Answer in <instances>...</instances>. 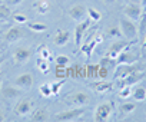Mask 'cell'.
Masks as SVG:
<instances>
[{
  "label": "cell",
  "mask_w": 146,
  "mask_h": 122,
  "mask_svg": "<svg viewBox=\"0 0 146 122\" xmlns=\"http://www.w3.org/2000/svg\"><path fill=\"white\" fill-rule=\"evenodd\" d=\"M22 36H23V32L20 30V27H10L9 30H7V33H6V40L7 42H16V40H19V39H22Z\"/></svg>",
  "instance_id": "16"
},
{
  "label": "cell",
  "mask_w": 146,
  "mask_h": 122,
  "mask_svg": "<svg viewBox=\"0 0 146 122\" xmlns=\"http://www.w3.org/2000/svg\"><path fill=\"white\" fill-rule=\"evenodd\" d=\"M30 56H32V50L29 47L20 46V47H16L15 50V60L17 63H26L30 59Z\"/></svg>",
  "instance_id": "9"
},
{
  "label": "cell",
  "mask_w": 146,
  "mask_h": 122,
  "mask_svg": "<svg viewBox=\"0 0 146 122\" xmlns=\"http://www.w3.org/2000/svg\"><path fill=\"white\" fill-rule=\"evenodd\" d=\"M99 76L100 78H108V68L106 66H102L99 69Z\"/></svg>",
  "instance_id": "35"
},
{
  "label": "cell",
  "mask_w": 146,
  "mask_h": 122,
  "mask_svg": "<svg viewBox=\"0 0 146 122\" xmlns=\"http://www.w3.org/2000/svg\"><path fill=\"white\" fill-rule=\"evenodd\" d=\"M5 119H6V116H5V113H3L2 111H0V122H3Z\"/></svg>",
  "instance_id": "38"
},
{
  "label": "cell",
  "mask_w": 146,
  "mask_h": 122,
  "mask_svg": "<svg viewBox=\"0 0 146 122\" xmlns=\"http://www.w3.org/2000/svg\"><path fill=\"white\" fill-rule=\"evenodd\" d=\"M39 91H40L42 96H44V98H50V96L53 95V93H52V88H50V83H43V85H40Z\"/></svg>",
  "instance_id": "27"
},
{
  "label": "cell",
  "mask_w": 146,
  "mask_h": 122,
  "mask_svg": "<svg viewBox=\"0 0 146 122\" xmlns=\"http://www.w3.org/2000/svg\"><path fill=\"white\" fill-rule=\"evenodd\" d=\"M142 78H143V75H140L139 72L132 73V75H129L127 78L117 79V81H119V82H117V86H119V89H122V88H125V86H132V85L137 83L139 81H142Z\"/></svg>",
  "instance_id": "11"
},
{
  "label": "cell",
  "mask_w": 146,
  "mask_h": 122,
  "mask_svg": "<svg viewBox=\"0 0 146 122\" xmlns=\"http://www.w3.org/2000/svg\"><path fill=\"white\" fill-rule=\"evenodd\" d=\"M27 27H29L30 30H33V32H39V33L47 30V26H46L44 23H35V22H32V23H27Z\"/></svg>",
  "instance_id": "24"
},
{
  "label": "cell",
  "mask_w": 146,
  "mask_h": 122,
  "mask_svg": "<svg viewBox=\"0 0 146 122\" xmlns=\"http://www.w3.org/2000/svg\"><path fill=\"white\" fill-rule=\"evenodd\" d=\"M132 98H133L135 101H137V102H142V101H145V99H146V86H143V85L137 86V88L133 91V93H132Z\"/></svg>",
  "instance_id": "20"
},
{
  "label": "cell",
  "mask_w": 146,
  "mask_h": 122,
  "mask_svg": "<svg viewBox=\"0 0 146 122\" xmlns=\"http://www.w3.org/2000/svg\"><path fill=\"white\" fill-rule=\"evenodd\" d=\"M33 6H35L36 12L40 13V15H46L49 12V9H50V3L46 2V0H37V2L33 3Z\"/></svg>",
  "instance_id": "18"
},
{
  "label": "cell",
  "mask_w": 146,
  "mask_h": 122,
  "mask_svg": "<svg viewBox=\"0 0 146 122\" xmlns=\"http://www.w3.org/2000/svg\"><path fill=\"white\" fill-rule=\"evenodd\" d=\"M33 82H35V79H33L32 73H22V75L17 76L16 81H15V83H16L17 86L25 88V89H30V88L33 86Z\"/></svg>",
  "instance_id": "12"
},
{
  "label": "cell",
  "mask_w": 146,
  "mask_h": 122,
  "mask_svg": "<svg viewBox=\"0 0 146 122\" xmlns=\"http://www.w3.org/2000/svg\"><path fill=\"white\" fill-rule=\"evenodd\" d=\"M130 96V86H125L122 89H119V98H129Z\"/></svg>",
  "instance_id": "33"
},
{
  "label": "cell",
  "mask_w": 146,
  "mask_h": 122,
  "mask_svg": "<svg viewBox=\"0 0 146 122\" xmlns=\"http://www.w3.org/2000/svg\"><path fill=\"white\" fill-rule=\"evenodd\" d=\"M12 16L10 7L7 5H0V20H7Z\"/></svg>",
  "instance_id": "25"
},
{
  "label": "cell",
  "mask_w": 146,
  "mask_h": 122,
  "mask_svg": "<svg viewBox=\"0 0 146 122\" xmlns=\"http://www.w3.org/2000/svg\"><path fill=\"white\" fill-rule=\"evenodd\" d=\"M123 15H125L127 19H130V20H137V19H140V16H142V6L135 5V3L126 5L125 9H123Z\"/></svg>",
  "instance_id": "6"
},
{
  "label": "cell",
  "mask_w": 146,
  "mask_h": 122,
  "mask_svg": "<svg viewBox=\"0 0 146 122\" xmlns=\"http://www.w3.org/2000/svg\"><path fill=\"white\" fill-rule=\"evenodd\" d=\"M0 2H2V0H0Z\"/></svg>",
  "instance_id": "43"
},
{
  "label": "cell",
  "mask_w": 146,
  "mask_h": 122,
  "mask_svg": "<svg viewBox=\"0 0 146 122\" xmlns=\"http://www.w3.org/2000/svg\"><path fill=\"white\" fill-rule=\"evenodd\" d=\"M139 33L143 36L145 33H146V15L145 13H142V17H140V26H139Z\"/></svg>",
  "instance_id": "32"
},
{
  "label": "cell",
  "mask_w": 146,
  "mask_h": 122,
  "mask_svg": "<svg viewBox=\"0 0 146 122\" xmlns=\"http://www.w3.org/2000/svg\"><path fill=\"white\" fill-rule=\"evenodd\" d=\"M83 115H85V109L83 108H73V109H67V111H63V112L57 113L54 116V119L56 121H62V122H69V121H78Z\"/></svg>",
  "instance_id": "2"
},
{
  "label": "cell",
  "mask_w": 146,
  "mask_h": 122,
  "mask_svg": "<svg viewBox=\"0 0 146 122\" xmlns=\"http://www.w3.org/2000/svg\"><path fill=\"white\" fill-rule=\"evenodd\" d=\"M64 85V81H59V82H54V83H50V88H52V93L53 95H57L60 88Z\"/></svg>",
  "instance_id": "30"
},
{
  "label": "cell",
  "mask_w": 146,
  "mask_h": 122,
  "mask_svg": "<svg viewBox=\"0 0 146 122\" xmlns=\"http://www.w3.org/2000/svg\"><path fill=\"white\" fill-rule=\"evenodd\" d=\"M3 96H6V98H9V99H12V98H17L19 95H20V92L16 89V88H12V86H7V88H3Z\"/></svg>",
  "instance_id": "23"
},
{
  "label": "cell",
  "mask_w": 146,
  "mask_h": 122,
  "mask_svg": "<svg viewBox=\"0 0 146 122\" xmlns=\"http://www.w3.org/2000/svg\"><path fill=\"white\" fill-rule=\"evenodd\" d=\"M86 15H88L89 19L93 20V22H99V20L102 19V13H100L99 10L93 9V7H88V9H86Z\"/></svg>",
  "instance_id": "22"
},
{
  "label": "cell",
  "mask_w": 146,
  "mask_h": 122,
  "mask_svg": "<svg viewBox=\"0 0 146 122\" xmlns=\"http://www.w3.org/2000/svg\"><path fill=\"white\" fill-rule=\"evenodd\" d=\"M136 43V40H117V42H115L110 47H109V50H108V57L109 59H112V60H116V57L119 56V53L120 52H123L125 49H127V47H130L132 45H135Z\"/></svg>",
  "instance_id": "3"
},
{
  "label": "cell",
  "mask_w": 146,
  "mask_h": 122,
  "mask_svg": "<svg viewBox=\"0 0 146 122\" xmlns=\"http://www.w3.org/2000/svg\"><path fill=\"white\" fill-rule=\"evenodd\" d=\"M23 2H25V0H7V3L12 5V6H19V5H22Z\"/></svg>",
  "instance_id": "36"
},
{
  "label": "cell",
  "mask_w": 146,
  "mask_h": 122,
  "mask_svg": "<svg viewBox=\"0 0 146 122\" xmlns=\"http://www.w3.org/2000/svg\"><path fill=\"white\" fill-rule=\"evenodd\" d=\"M2 83H3V79H2V75H0V86H2Z\"/></svg>",
  "instance_id": "42"
},
{
  "label": "cell",
  "mask_w": 146,
  "mask_h": 122,
  "mask_svg": "<svg viewBox=\"0 0 146 122\" xmlns=\"http://www.w3.org/2000/svg\"><path fill=\"white\" fill-rule=\"evenodd\" d=\"M136 60H137V57L132 56V55L127 52V49H125L123 52H120V53H119V56L116 57L117 65H133V63L136 62Z\"/></svg>",
  "instance_id": "13"
},
{
  "label": "cell",
  "mask_w": 146,
  "mask_h": 122,
  "mask_svg": "<svg viewBox=\"0 0 146 122\" xmlns=\"http://www.w3.org/2000/svg\"><path fill=\"white\" fill-rule=\"evenodd\" d=\"M135 109H136V105L132 103V102H126V103H123V105L120 106V111H122V113H125V115L132 113Z\"/></svg>",
  "instance_id": "28"
},
{
  "label": "cell",
  "mask_w": 146,
  "mask_h": 122,
  "mask_svg": "<svg viewBox=\"0 0 146 122\" xmlns=\"http://www.w3.org/2000/svg\"><path fill=\"white\" fill-rule=\"evenodd\" d=\"M85 15H86V9L83 5H76L69 10V16L73 20H82L85 17Z\"/></svg>",
  "instance_id": "14"
},
{
  "label": "cell",
  "mask_w": 146,
  "mask_h": 122,
  "mask_svg": "<svg viewBox=\"0 0 146 122\" xmlns=\"http://www.w3.org/2000/svg\"><path fill=\"white\" fill-rule=\"evenodd\" d=\"M89 95L85 93V92H75V93H72L69 95L67 98V103L73 105V106H85L89 103Z\"/></svg>",
  "instance_id": "5"
},
{
  "label": "cell",
  "mask_w": 146,
  "mask_h": 122,
  "mask_svg": "<svg viewBox=\"0 0 146 122\" xmlns=\"http://www.w3.org/2000/svg\"><path fill=\"white\" fill-rule=\"evenodd\" d=\"M37 68L43 72V73H46L47 71H49V60H46V59H42L40 62L37 60Z\"/></svg>",
  "instance_id": "31"
},
{
  "label": "cell",
  "mask_w": 146,
  "mask_h": 122,
  "mask_svg": "<svg viewBox=\"0 0 146 122\" xmlns=\"http://www.w3.org/2000/svg\"><path fill=\"white\" fill-rule=\"evenodd\" d=\"M113 112V103L112 102H102L95 112V121H106Z\"/></svg>",
  "instance_id": "4"
},
{
  "label": "cell",
  "mask_w": 146,
  "mask_h": 122,
  "mask_svg": "<svg viewBox=\"0 0 146 122\" xmlns=\"http://www.w3.org/2000/svg\"><path fill=\"white\" fill-rule=\"evenodd\" d=\"M140 5H142V9L146 7V0H140Z\"/></svg>",
  "instance_id": "40"
},
{
  "label": "cell",
  "mask_w": 146,
  "mask_h": 122,
  "mask_svg": "<svg viewBox=\"0 0 146 122\" xmlns=\"http://www.w3.org/2000/svg\"><path fill=\"white\" fill-rule=\"evenodd\" d=\"M0 62H2V60H0Z\"/></svg>",
  "instance_id": "44"
},
{
  "label": "cell",
  "mask_w": 146,
  "mask_h": 122,
  "mask_svg": "<svg viewBox=\"0 0 146 122\" xmlns=\"http://www.w3.org/2000/svg\"><path fill=\"white\" fill-rule=\"evenodd\" d=\"M47 119H49V113H47V111L44 108L36 109L33 112L32 118H30V121H33V122H43V121H47Z\"/></svg>",
  "instance_id": "17"
},
{
  "label": "cell",
  "mask_w": 146,
  "mask_h": 122,
  "mask_svg": "<svg viewBox=\"0 0 146 122\" xmlns=\"http://www.w3.org/2000/svg\"><path fill=\"white\" fill-rule=\"evenodd\" d=\"M30 111H32V102L27 101V99L20 101V102L16 105V109H15V112H16L17 115H20V116H26Z\"/></svg>",
  "instance_id": "15"
},
{
  "label": "cell",
  "mask_w": 146,
  "mask_h": 122,
  "mask_svg": "<svg viewBox=\"0 0 146 122\" xmlns=\"http://www.w3.org/2000/svg\"><path fill=\"white\" fill-rule=\"evenodd\" d=\"M108 36L109 37H115V39H119L122 35V30H120V26H110L109 30H108Z\"/></svg>",
  "instance_id": "26"
},
{
  "label": "cell",
  "mask_w": 146,
  "mask_h": 122,
  "mask_svg": "<svg viewBox=\"0 0 146 122\" xmlns=\"http://www.w3.org/2000/svg\"><path fill=\"white\" fill-rule=\"evenodd\" d=\"M98 43H96V40L93 39V40H90V42H88V43H85L80 49H82V52L88 56V57H90L92 56V52H93V49H95V46H96Z\"/></svg>",
  "instance_id": "21"
},
{
  "label": "cell",
  "mask_w": 146,
  "mask_h": 122,
  "mask_svg": "<svg viewBox=\"0 0 146 122\" xmlns=\"http://www.w3.org/2000/svg\"><path fill=\"white\" fill-rule=\"evenodd\" d=\"M54 62H56L57 66H66V65L70 62V59H69L66 55H59V56L54 59Z\"/></svg>",
  "instance_id": "29"
},
{
  "label": "cell",
  "mask_w": 146,
  "mask_h": 122,
  "mask_svg": "<svg viewBox=\"0 0 146 122\" xmlns=\"http://www.w3.org/2000/svg\"><path fill=\"white\" fill-rule=\"evenodd\" d=\"M69 40H70V32H69V30H66V29L57 30V32H56V35H54V37H53V43H54L56 46H59V47H62V46L67 45V43H69Z\"/></svg>",
  "instance_id": "10"
},
{
  "label": "cell",
  "mask_w": 146,
  "mask_h": 122,
  "mask_svg": "<svg viewBox=\"0 0 146 122\" xmlns=\"http://www.w3.org/2000/svg\"><path fill=\"white\" fill-rule=\"evenodd\" d=\"M143 47L146 49V37H145V40H143Z\"/></svg>",
  "instance_id": "41"
},
{
  "label": "cell",
  "mask_w": 146,
  "mask_h": 122,
  "mask_svg": "<svg viewBox=\"0 0 146 122\" xmlns=\"http://www.w3.org/2000/svg\"><path fill=\"white\" fill-rule=\"evenodd\" d=\"M13 19H15V22H17V23H27V16H25V15H22V13L13 15Z\"/></svg>",
  "instance_id": "34"
},
{
  "label": "cell",
  "mask_w": 146,
  "mask_h": 122,
  "mask_svg": "<svg viewBox=\"0 0 146 122\" xmlns=\"http://www.w3.org/2000/svg\"><path fill=\"white\" fill-rule=\"evenodd\" d=\"M136 72H139V69L135 68L133 65H119L116 72H115V79L116 81L117 79H123V78H127L129 75L136 73Z\"/></svg>",
  "instance_id": "7"
},
{
  "label": "cell",
  "mask_w": 146,
  "mask_h": 122,
  "mask_svg": "<svg viewBox=\"0 0 146 122\" xmlns=\"http://www.w3.org/2000/svg\"><path fill=\"white\" fill-rule=\"evenodd\" d=\"M103 2H105L106 5H115V3H116V0H103Z\"/></svg>",
  "instance_id": "37"
},
{
  "label": "cell",
  "mask_w": 146,
  "mask_h": 122,
  "mask_svg": "<svg viewBox=\"0 0 146 122\" xmlns=\"http://www.w3.org/2000/svg\"><path fill=\"white\" fill-rule=\"evenodd\" d=\"M113 88V83L112 82H96V83H93V89L96 91V92H99V93H105V92H108V91H110Z\"/></svg>",
  "instance_id": "19"
},
{
  "label": "cell",
  "mask_w": 146,
  "mask_h": 122,
  "mask_svg": "<svg viewBox=\"0 0 146 122\" xmlns=\"http://www.w3.org/2000/svg\"><path fill=\"white\" fill-rule=\"evenodd\" d=\"M96 40V43H100V42H103V37L102 36H98V39H95Z\"/></svg>",
  "instance_id": "39"
},
{
  "label": "cell",
  "mask_w": 146,
  "mask_h": 122,
  "mask_svg": "<svg viewBox=\"0 0 146 122\" xmlns=\"http://www.w3.org/2000/svg\"><path fill=\"white\" fill-rule=\"evenodd\" d=\"M89 25H90L89 20H83V22H80V23L75 27V43H76L78 47H80V45H82V39H83L85 32L88 30Z\"/></svg>",
  "instance_id": "8"
},
{
  "label": "cell",
  "mask_w": 146,
  "mask_h": 122,
  "mask_svg": "<svg viewBox=\"0 0 146 122\" xmlns=\"http://www.w3.org/2000/svg\"><path fill=\"white\" fill-rule=\"evenodd\" d=\"M119 25H120L122 35H123L126 39H129V40H130V39L135 40V39L137 37L139 30H137V27L135 26L133 20H130V19H127V17H122L120 22H119Z\"/></svg>",
  "instance_id": "1"
}]
</instances>
